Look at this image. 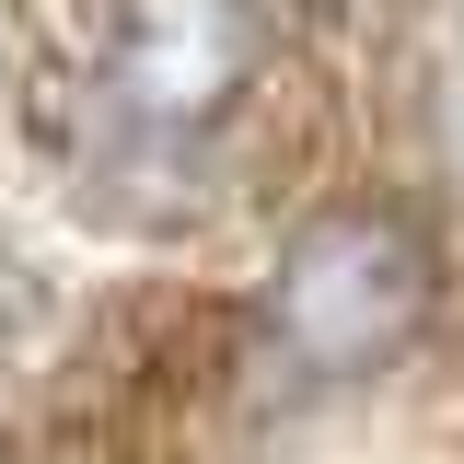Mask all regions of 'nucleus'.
Returning a JSON list of instances; mask_svg holds the SVG:
<instances>
[{"mask_svg": "<svg viewBox=\"0 0 464 464\" xmlns=\"http://www.w3.org/2000/svg\"><path fill=\"white\" fill-rule=\"evenodd\" d=\"M314 0H58L47 116L93 186H186L256 140Z\"/></svg>", "mask_w": 464, "mask_h": 464, "instance_id": "nucleus-1", "label": "nucleus"}, {"mask_svg": "<svg viewBox=\"0 0 464 464\" xmlns=\"http://www.w3.org/2000/svg\"><path fill=\"white\" fill-rule=\"evenodd\" d=\"M441 232L395 209V198H325L267 244L256 267V314H244V395L314 418L337 395L395 383L441 325Z\"/></svg>", "mask_w": 464, "mask_h": 464, "instance_id": "nucleus-2", "label": "nucleus"}]
</instances>
